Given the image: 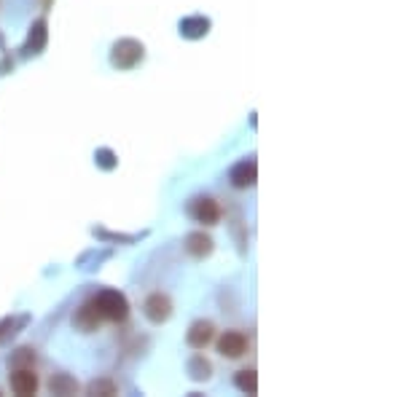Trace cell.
Masks as SVG:
<instances>
[{
    "mask_svg": "<svg viewBox=\"0 0 403 397\" xmlns=\"http://www.w3.org/2000/svg\"><path fill=\"white\" fill-rule=\"evenodd\" d=\"M89 304H92V309L97 312V317L103 319V322H124V319L129 317V301L119 290L97 292Z\"/></svg>",
    "mask_w": 403,
    "mask_h": 397,
    "instance_id": "obj_1",
    "label": "cell"
},
{
    "mask_svg": "<svg viewBox=\"0 0 403 397\" xmlns=\"http://www.w3.org/2000/svg\"><path fill=\"white\" fill-rule=\"evenodd\" d=\"M146 57V49L143 43L134 38H121L113 43L110 49V65L119 67V70H132L134 65H140Z\"/></svg>",
    "mask_w": 403,
    "mask_h": 397,
    "instance_id": "obj_2",
    "label": "cell"
},
{
    "mask_svg": "<svg viewBox=\"0 0 403 397\" xmlns=\"http://www.w3.org/2000/svg\"><path fill=\"white\" fill-rule=\"evenodd\" d=\"M143 314H146L153 325L167 322V319L173 317V301H170V295H164V292H151L146 298V304H143Z\"/></svg>",
    "mask_w": 403,
    "mask_h": 397,
    "instance_id": "obj_3",
    "label": "cell"
},
{
    "mask_svg": "<svg viewBox=\"0 0 403 397\" xmlns=\"http://www.w3.org/2000/svg\"><path fill=\"white\" fill-rule=\"evenodd\" d=\"M191 215H194V220L197 223H204V225H215L221 220V204L210 196H199L191 201Z\"/></svg>",
    "mask_w": 403,
    "mask_h": 397,
    "instance_id": "obj_4",
    "label": "cell"
},
{
    "mask_svg": "<svg viewBox=\"0 0 403 397\" xmlns=\"http://www.w3.org/2000/svg\"><path fill=\"white\" fill-rule=\"evenodd\" d=\"M218 352L228 360H237L247 352V336L240 331H226L218 338Z\"/></svg>",
    "mask_w": 403,
    "mask_h": 397,
    "instance_id": "obj_5",
    "label": "cell"
},
{
    "mask_svg": "<svg viewBox=\"0 0 403 397\" xmlns=\"http://www.w3.org/2000/svg\"><path fill=\"white\" fill-rule=\"evenodd\" d=\"M38 373L33 371V368H13L11 371V389L13 395L19 397H27V395H35L38 392Z\"/></svg>",
    "mask_w": 403,
    "mask_h": 397,
    "instance_id": "obj_6",
    "label": "cell"
},
{
    "mask_svg": "<svg viewBox=\"0 0 403 397\" xmlns=\"http://www.w3.org/2000/svg\"><path fill=\"white\" fill-rule=\"evenodd\" d=\"M228 180H231L234 188L255 186V180H258V164H255V159H245L240 164H234L231 172H228Z\"/></svg>",
    "mask_w": 403,
    "mask_h": 397,
    "instance_id": "obj_7",
    "label": "cell"
},
{
    "mask_svg": "<svg viewBox=\"0 0 403 397\" xmlns=\"http://www.w3.org/2000/svg\"><path fill=\"white\" fill-rule=\"evenodd\" d=\"M215 336V325L210 319H197L186 333V341L191 349H204V346L213 341Z\"/></svg>",
    "mask_w": 403,
    "mask_h": 397,
    "instance_id": "obj_8",
    "label": "cell"
},
{
    "mask_svg": "<svg viewBox=\"0 0 403 397\" xmlns=\"http://www.w3.org/2000/svg\"><path fill=\"white\" fill-rule=\"evenodd\" d=\"M183 247H186V252L191 258L202 261V258H207L213 252V239L207 237L204 231H191L186 237V242H183Z\"/></svg>",
    "mask_w": 403,
    "mask_h": 397,
    "instance_id": "obj_9",
    "label": "cell"
},
{
    "mask_svg": "<svg viewBox=\"0 0 403 397\" xmlns=\"http://www.w3.org/2000/svg\"><path fill=\"white\" fill-rule=\"evenodd\" d=\"M207 32H210V19H207V16H188V19L180 22V35H183V38L197 40V38H204Z\"/></svg>",
    "mask_w": 403,
    "mask_h": 397,
    "instance_id": "obj_10",
    "label": "cell"
},
{
    "mask_svg": "<svg viewBox=\"0 0 403 397\" xmlns=\"http://www.w3.org/2000/svg\"><path fill=\"white\" fill-rule=\"evenodd\" d=\"M100 322H103V319L97 317V312L92 309V304H83V306L78 309V312L73 314V325H76V328H78L81 333L97 331V328H100Z\"/></svg>",
    "mask_w": 403,
    "mask_h": 397,
    "instance_id": "obj_11",
    "label": "cell"
},
{
    "mask_svg": "<svg viewBox=\"0 0 403 397\" xmlns=\"http://www.w3.org/2000/svg\"><path fill=\"white\" fill-rule=\"evenodd\" d=\"M188 376H191L194 381H207V379L213 376L210 360L204 357V355H194V357L188 360Z\"/></svg>",
    "mask_w": 403,
    "mask_h": 397,
    "instance_id": "obj_12",
    "label": "cell"
},
{
    "mask_svg": "<svg viewBox=\"0 0 403 397\" xmlns=\"http://www.w3.org/2000/svg\"><path fill=\"white\" fill-rule=\"evenodd\" d=\"M46 46V22L43 19H38L35 25L30 27V38H27V49L33 54H38L40 49Z\"/></svg>",
    "mask_w": 403,
    "mask_h": 397,
    "instance_id": "obj_13",
    "label": "cell"
},
{
    "mask_svg": "<svg viewBox=\"0 0 403 397\" xmlns=\"http://www.w3.org/2000/svg\"><path fill=\"white\" fill-rule=\"evenodd\" d=\"M234 384H237V389L245 392V395H255V392H258V373H255L253 368L240 371L237 373V379H234Z\"/></svg>",
    "mask_w": 403,
    "mask_h": 397,
    "instance_id": "obj_14",
    "label": "cell"
},
{
    "mask_svg": "<svg viewBox=\"0 0 403 397\" xmlns=\"http://www.w3.org/2000/svg\"><path fill=\"white\" fill-rule=\"evenodd\" d=\"M35 365V352L33 349H27V346H22V349H16L11 355V360H8V368H33Z\"/></svg>",
    "mask_w": 403,
    "mask_h": 397,
    "instance_id": "obj_15",
    "label": "cell"
},
{
    "mask_svg": "<svg viewBox=\"0 0 403 397\" xmlns=\"http://www.w3.org/2000/svg\"><path fill=\"white\" fill-rule=\"evenodd\" d=\"M78 386H76V381L70 379V376H65V373H59V376H54L52 379V392L54 395H73Z\"/></svg>",
    "mask_w": 403,
    "mask_h": 397,
    "instance_id": "obj_16",
    "label": "cell"
},
{
    "mask_svg": "<svg viewBox=\"0 0 403 397\" xmlns=\"http://www.w3.org/2000/svg\"><path fill=\"white\" fill-rule=\"evenodd\" d=\"M94 161H97L103 170H113V167H116V156H113V150H107V148L97 150V153H94Z\"/></svg>",
    "mask_w": 403,
    "mask_h": 397,
    "instance_id": "obj_17",
    "label": "cell"
},
{
    "mask_svg": "<svg viewBox=\"0 0 403 397\" xmlns=\"http://www.w3.org/2000/svg\"><path fill=\"white\" fill-rule=\"evenodd\" d=\"M89 395H116V386L110 381H92L89 384Z\"/></svg>",
    "mask_w": 403,
    "mask_h": 397,
    "instance_id": "obj_18",
    "label": "cell"
}]
</instances>
